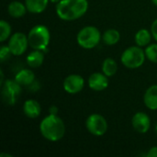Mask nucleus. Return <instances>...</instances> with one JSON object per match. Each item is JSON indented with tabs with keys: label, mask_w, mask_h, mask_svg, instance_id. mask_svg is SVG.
I'll list each match as a JSON object with an SVG mask.
<instances>
[{
	"label": "nucleus",
	"mask_w": 157,
	"mask_h": 157,
	"mask_svg": "<svg viewBox=\"0 0 157 157\" xmlns=\"http://www.w3.org/2000/svg\"><path fill=\"white\" fill-rule=\"evenodd\" d=\"M49 2L50 0H25V5L29 12L40 14L46 9Z\"/></svg>",
	"instance_id": "nucleus-15"
},
{
	"label": "nucleus",
	"mask_w": 157,
	"mask_h": 157,
	"mask_svg": "<svg viewBox=\"0 0 157 157\" xmlns=\"http://www.w3.org/2000/svg\"><path fill=\"white\" fill-rule=\"evenodd\" d=\"M87 10V0H61L56 5V14L64 21L76 20L83 17Z\"/></svg>",
	"instance_id": "nucleus-1"
},
{
	"label": "nucleus",
	"mask_w": 157,
	"mask_h": 157,
	"mask_svg": "<svg viewBox=\"0 0 157 157\" xmlns=\"http://www.w3.org/2000/svg\"><path fill=\"white\" fill-rule=\"evenodd\" d=\"M144 102L147 109L151 110L157 109V85L151 86L144 93Z\"/></svg>",
	"instance_id": "nucleus-13"
},
{
	"label": "nucleus",
	"mask_w": 157,
	"mask_h": 157,
	"mask_svg": "<svg viewBox=\"0 0 157 157\" xmlns=\"http://www.w3.org/2000/svg\"><path fill=\"white\" fill-rule=\"evenodd\" d=\"M86 127L87 131L95 136H102L108 131V122L106 119L100 114H91L86 121Z\"/></svg>",
	"instance_id": "nucleus-7"
},
{
	"label": "nucleus",
	"mask_w": 157,
	"mask_h": 157,
	"mask_svg": "<svg viewBox=\"0 0 157 157\" xmlns=\"http://www.w3.org/2000/svg\"><path fill=\"white\" fill-rule=\"evenodd\" d=\"M4 156H7V157H12V155H6V154H1L0 155V157H4Z\"/></svg>",
	"instance_id": "nucleus-28"
},
{
	"label": "nucleus",
	"mask_w": 157,
	"mask_h": 157,
	"mask_svg": "<svg viewBox=\"0 0 157 157\" xmlns=\"http://www.w3.org/2000/svg\"><path fill=\"white\" fill-rule=\"evenodd\" d=\"M102 40L106 45L112 46V45L117 44L120 41L121 34H120L119 30H117L115 29H109L103 33Z\"/></svg>",
	"instance_id": "nucleus-18"
},
{
	"label": "nucleus",
	"mask_w": 157,
	"mask_h": 157,
	"mask_svg": "<svg viewBox=\"0 0 157 157\" xmlns=\"http://www.w3.org/2000/svg\"><path fill=\"white\" fill-rule=\"evenodd\" d=\"M11 55H12V52H11L8 45L1 46V49H0V61H1V63H5L6 60H8L10 58Z\"/></svg>",
	"instance_id": "nucleus-23"
},
{
	"label": "nucleus",
	"mask_w": 157,
	"mask_h": 157,
	"mask_svg": "<svg viewBox=\"0 0 157 157\" xmlns=\"http://www.w3.org/2000/svg\"><path fill=\"white\" fill-rule=\"evenodd\" d=\"M28 11L27 6L20 1H12L7 6L8 14L15 18H19L23 17Z\"/></svg>",
	"instance_id": "nucleus-16"
},
{
	"label": "nucleus",
	"mask_w": 157,
	"mask_h": 157,
	"mask_svg": "<svg viewBox=\"0 0 157 157\" xmlns=\"http://www.w3.org/2000/svg\"><path fill=\"white\" fill-rule=\"evenodd\" d=\"M15 80L21 86H30L35 80L34 73L29 69H22L15 75Z\"/></svg>",
	"instance_id": "nucleus-14"
},
{
	"label": "nucleus",
	"mask_w": 157,
	"mask_h": 157,
	"mask_svg": "<svg viewBox=\"0 0 157 157\" xmlns=\"http://www.w3.org/2000/svg\"><path fill=\"white\" fill-rule=\"evenodd\" d=\"M88 86L94 91H103L109 86V77L103 73H94L88 78Z\"/></svg>",
	"instance_id": "nucleus-11"
},
{
	"label": "nucleus",
	"mask_w": 157,
	"mask_h": 157,
	"mask_svg": "<svg viewBox=\"0 0 157 157\" xmlns=\"http://www.w3.org/2000/svg\"><path fill=\"white\" fill-rule=\"evenodd\" d=\"M102 39L98 29L94 26H86L79 30L76 36V41L80 47L86 50L94 49L98 45Z\"/></svg>",
	"instance_id": "nucleus-4"
},
{
	"label": "nucleus",
	"mask_w": 157,
	"mask_h": 157,
	"mask_svg": "<svg viewBox=\"0 0 157 157\" xmlns=\"http://www.w3.org/2000/svg\"><path fill=\"white\" fill-rule=\"evenodd\" d=\"M1 86V96L3 102L7 106L15 105L21 95V86L15 79H8L6 80Z\"/></svg>",
	"instance_id": "nucleus-6"
},
{
	"label": "nucleus",
	"mask_w": 157,
	"mask_h": 157,
	"mask_svg": "<svg viewBox=\"0 0 157 157\" xmlns=\"http://www.w3.org/2000/svg\"><path fill=\"white\" fill-rule=\"evenodd\" d=\"M0 76H1V79H0V86H2L3 83L5 82V81H4V73H3L2 70L0 71Z\"/></svg>",
	"instance_id": "nucleus-27"
},
{
	"label": "nucleus",
	"mask_w": 157,
	"mask_h": 157,
	"mask_svg": "<svg viewBox=\"0 0 157 157\" xmlns=\"http://www.w3.org/2000/svg\"><path fill=\"white\" fill-rule=\"evenodd\" d=\"M11 35V27L9 23L6 20L0 21V41L3 42L6 40Z\"/></svg>",
	"instance_id": "nucleus-21"
},
{
	"label": "nucleus",
	"mask_w": 157,
	"mask_h": 157,
	"mask_svg": "<svg viewBox=\"0 0 157 157\" xmlns=\"http://www.w3.org/2000/svg\"><path fill=\"white\" fill-rule=\"evenodd\" d=\"M151 33H152L153 38L157 41V18L153 22L151 26Z\"/></svg>",
	"instance_id": "nucleus-24"
},
{
	"label": "nucleus",
	"mask_w": 157,
	"mask_h": 157,
	"mask_svg": "<svg viewBox=\"0 0 157 157\" xmlns=\"http://www.w3.org/2000/svg\"><path fill=\"white\" fill-rule=\"evenodd\" d=\"M147 157H157V146L152 147L146 154Z\"/></svg>",
	"instance_id": "nucleus-25"
},
{
	"label": "nucleus",
	"mask_w": 157,
	"mask_h": 157,
	"mask_svg": "<svg viewBox=\"0 0 157 157\" xmlns=\"http://www.w3.org/2000/svg\"><path fill=\"white\" fill-rule=\"evenodd\" d=\"M133 129L139 133H146L151 127L150 117L144 112H137L133 115L132 120Z\"/></svg>",
	"instance_id": "nucleus-10"
},
{
	"label": "nucleus",
	"mask_w": 157,
	"mask_h": 157,
	"mask_svg": "<svg viewBox=\"0 0 157 157\" xmlns=\"http://www.w3.org/2000/svg\"><path fill=\"white\" fill-rule=\"evenodd\" d=\"M118 71V63L112 58H107L102 63V73L108 77H111L116 75Z\"/></svg>",
	"instance_id": "nucleus-20"
},
{
	"label": "nucleus",
	"mask_w": 157,
	"mask_h": 157,
	"mask_svg": "<svg viewBox=\"0 0 157 157\" xmlns=\"http://www.w3.org/2000/svg\"><path fill=\"white\" fill-rule=\"evenodd\" d=\"M65 124L57 115L49 114L40 123V132L43 138L50 142H58L65 134Z\"/></svg>",
	"instance_id": "nucleus-2"
},
{
	"label": "nucleus",
	"mask_w": 157,
	"mask_h": 157,
	"mask_svg": "<svg viewBox=\"0 0 157 157\" xmlns=\"http://www.w3.org/2000/svg\"><path fill=\"white\" fill-rule=\"evenodd\" d=\"M60 1H61V0H50V2H52V3H56V4L59 3Z\"/></svg>",
	"instance_id": "nucleus-29"
},
{
	"label": "nucleus",
	"mask_w": 157,
	"mask_h": 157,
	"mask_svg": "<svg viewBox=\"0 0 157 157\" xmlns=\"http://www.w3.org/2000/svg\"><path fill=\"white\" fill-rule=\"evenodd\" d=\"M85 86V80L80 75H69L63 81V86L66 93L75 95L82 91Z\"/></svg>",
	"instance_id": "nucleus-9"
},
{
	"label": "nucleus",
	"mask_w": 157,
	"mask_h": 157,
	"mask_svg": "<svg viewBox=\"0 0 157 157\" xmlns=\"http://www.w3.org/2000/svg\"><path fill=\"white\" fill-rule=\"evenodd\" d=\"M144 52H145L146 58L150 62L157 63V43L148 45L144 50Z\"/></svg>",
	"instance_id": "nucleus-22"
},
{
	"label": "nucleus",
	"mask_w": 157,
	"mask_h": 157,
	"mask_svg": "<svg viewBox=\"0 0 157 157\" xmlns=\"http://www.w3.org/2000/svg\"><path fill=\"white\" fill-rule=\"evenodd\" d=\"M57 113H58V109H57V107H55V106H52V107L50 108V114L57 115Z\"/></svg>",
	"instance_id": "nucleus-26"
},
{
	"label": "nucleus",
	"mask_w": 157,
	"mask_h": 157,
	"mask_svg": "<svg viewBox=\"0 0 157 157\" xmlns=\"http://www.w3.org/2000/svg\"><path fill=\"white\" fill-rule=\"evenodd\" d=\"M152 2H153V4H154L155 6H157V0H152Z\"/></svg>",
	"instance_id": "nucleus-30"
},
{
	"label": "nucleus",
	"mask_w": 157,
	"mask_h": 157,
	"mask_svg": "<svg viewBox=\"0 0 157 157\" xmlns=\"http://www.w3.org/2000/svg\"><path fill=\"white\" fill-rule=\"evenodd\" d=\"M152 37V33L148 29H142L138 30L135 34V42L140 47H145L149 45Z\"/></svg>",
	"instance_id": "nucleus-19"
},
{
	"label": "nucleus",
	"mask_w": 157,
	"mask_h": 157,
	"mask_svg": "<svg viewBox=\"0 0 157 157\" xmlns=\"http://www.w3.org/2000/svg\"><path fill=\"white\" fill-rule=\"evenodd\" d=\"M29 47L33 50L44 51L51 40V34L48 28L44 25L34 26L28 34Z\"/></svg>",
	"instance_id": "nucleus-3"
},
{
	"label": "nucleus",
	"mask_w": 157,
	"mask_h": 157,
	"mask_svg": "<svg viewBox=\"0 0 157 157\" xmlns=\"http://www.w3.org/2000/svg\"><path fill=\"white\" fill-rule=\"evenodd\" d=\"M23 112L29 119H36L40 115L41 107L37 100L28 99L24 102Z\"/></svg>",
	"instance_id": "nucleus-12"
},
{
	"label": "nucleus",
	"mask_w": 157,
	"mask_h": 157,
	"mask_svg": "<svg viewBox=\"0 0 157 157\" xmlns=\"http://www.w3.org/2000/svg\"><path fill=\"white\" fill-rule=\"evenodd\" d=\"M8 47L12 52V55L20 56L22 55L29 46L28 36L22 32H16L9 38Z\"/></svg>",
	"instance_id": "nucleus-8"
},
{
	"label": "nucleus",
	"mask_w": 157,
	"mask_h": 157,
	"mask_svg": "<svg viewBox=\"0 0 157 157\" xmlns=\"http://www.w3.org/2000/svg\"><path fill=\"white\" fill-rule=\"evenodd\" d=\"M44 62V53L43 51L33 50L28 56H27V63L31 68H38L40 67Z\"/></svg>",
	"instance_id": "nucleus-17"
},
{
	"label": "nucleus",
	"mask_w": 157,
	"mask_h": 157,
	"mask_svg": "<svg viewBox=\"0 0 157 157\" xmlns=\"http://www.w3.org/2000/svg\"><path fill=\"white\" fill-rule=\"evenodd\" d=\"M146 59L145 52L140 46H131L127 48L121 56V63L129 69L141 67Z\"/></svg>",
	"instance_id": "nucleus-5"
}]
</instances>
